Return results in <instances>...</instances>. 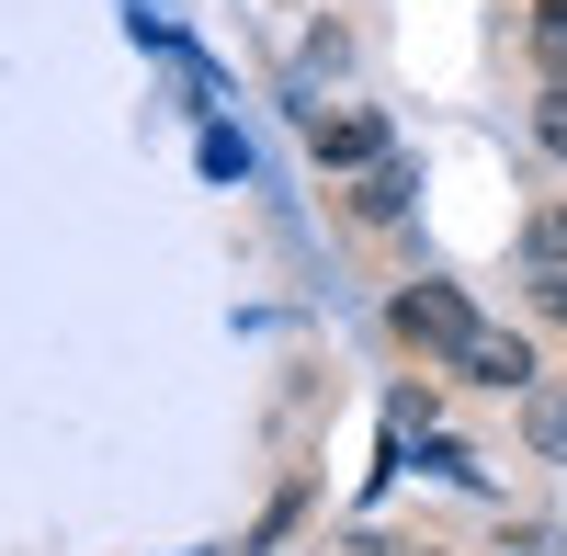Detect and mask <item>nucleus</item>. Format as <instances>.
I'll use <instances>...</instances> for the list:
<instances>
[{"mask_svg": "<svg viewBox=\"0 0 567 556\" xmlns=\"http://www.w3.org/2000/svg\"><path fill=\"white\" fill-rule=\"evenodd\" d=\"M534 261H567V205H545V216H534Z\"/></svg>", "mask_w": 567, "mask_h": 556, "instance_id": "nucleus-6", "label": "nucleus"}, {"mask_svg": "<svg viewBox=\"0 0 567 556\" xmlns=\"http://www.w3.org/2000/svg\"><path fill=\"white\" fill-rule=\"evenodd\" d=\"M545 318H556V330H567V272H545Z\"/></svg>", "mask_w": 567, "mask_h": 556, "instance_id": "nucleus-8", "label": "nucleus"}, {"mask_svg": "<svg viewBox=\"0 0 567 556\" xmlns=\"http://www.w3.org/2000/svg\"><path fill=\"white\" fill-rule=\"evenodd\" d=\"M386 318H398V341H420V352H443V363H454L465 341H477V307H465L454 285H398V307H386Z\"/></svg>", "mask_w": 567, "mask_h": 556, "instance_id": "nucleus-1", "label": "nucleus"}, {"mask_svg": "<svg viewBox=\"0 0 567 556\" xmlns=\"http://www.w3.org/2000/svg\"><path fill=\"white\" fill-rule=\"evenodd\" d=\"M454 363H465L477 387H534V352H523V341H499V330H477V341H465Z\"/></svg>", "mask_w": 567, "mask_h": 556, "instance_id": "nucleus-3", "label": "nucleus"}, {"mask_svg": "<svg viewBox=\"0 0 567 556\" xmlns=\"http://www.w3.org/2000/svg\"><path fill=\"white\" fill-rule=\"evenodd\" d=\"M307 148H318L329 171H352V159L386 148V136H374V114H307Z\"/></svg>", "mask_w": 567, "mask_h": 556, "instance_id": "nucleus-2", "label": "nucleus"}, {"mask_svg": "<svg viewBox=\"0 0 567 556\" xmlns=\"http://www.w3.org/2000/svg\"><path fill=\"white\" fill-rule=\"evenodd\" d=\"M534 136H545V148L567 159V91H545V114H534Z\"/></svg>", "mask_w": 567, "mask_h": 556, "instance_id": "nucleus-7", "label": "nucleus"}, {"mask_svg": "<svg viewBox=\"0 0 567 556\" xmlns=\"http://www.w3.org/2000/svg\"><path fill=\"white\" fill-rule=\"evenodd\" d=\"M534 454H567V398H534Z\"/></svg>", "mask_w": 567, "mask_h": 556, "instance_id": "nucleus-5", "label": "nucleus"}, {"mask_svg": "<svg viewBox=\"0 0 567 556\" xmlns=\"http://www.w3.org/2000/svg\"><path fill=\"white\" fill-rule=\"evenodd\" d=\"M398 205H409V171H398V159H374V171H363V194H352V216H363V227H386Z\"/></svg>", "mask_w": 567, "mask_h": 556, "instance_id": "nucleus-4", "label": "nucleus"}, {"mask_svg": "<svg viewBox=\"0 0 567 556\" xmlns=\"http://www.w3.org/2000/svg\"><path fill=\"white\" fill-rule=\"evenodd\" d=\"M534 23H545V34H567V0H534Z\"/></svg>", "mask_w": 567, "mask_h": 556, "instance_id": "nucleus-9", "label": "nucleus"}]
</instances>
